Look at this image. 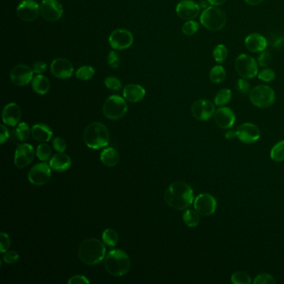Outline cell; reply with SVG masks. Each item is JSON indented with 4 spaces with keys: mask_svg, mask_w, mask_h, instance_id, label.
Masks as SVG:
<instances>
[{
    "mask_svg": "<svg viewBox=\"0 0 284 284\" xmlns=\"http://www.w3.org/2000/svg\"><path fill=\"white\" fill-rule=\"evenodd\" d=\"M164 200L171 208L185 210L194 202V191L184 182H174L165 191Z\"/></svg>",
    "mask_w": 284,
    "mask_h": 284,
    "instance_id": "1",
    "label": "cell"
},
{
    "mask_svg": "<svg viewBox=\"0 0 284 284\" xmlns=\"http://www.w3.org/2000/svg\"><path fill=\"white\" fill-rule=\"evenodd\" d=\"M78 253L83 263L88 265H96L105 258L106 248L99 239L88 238L80 244Z\"/></svg>",
    "mask_w": 284,
    "mask_h": 284,
    "instance_id": "2",
    "label": "cell"
},
{
    "mask_svg": "<svg viewBox=\"0 0 284 284\" xmlns=\"http://www.w3.org/2000/svg\"><path fill=\"white\" fill-rule=\"evenodd\" d=\"M109 129L99 122L89 124L84 134L85 144L92 150H100L109 145Z\"/></svg>",
    "mask_w": 284,
    "mask_h": 284,
    "instance_id": "3",
    "label": "cell"
},
{
    "mask_svg": "<svg viewBox=\"0 0 284 284\" xmlns=\"http://www.w3.org/2000/svg\"><path fill=\"white\" fill-rule=\"evenodd\" d=\"M104 265L109 274L121 277L125 275L130 269V259L126 252L119 249H115L107 254Z\"/></svg>",
    "mask_w": 284,
    "mask_h": 284,
    "instance_id": "4",
    "label": "cell"
},
{
    "mask_svg": "<svg viewBox=\"0 0 284 284\" xmlns=\"http://www.w3.org/2000/svg\"><path fill=\"white\" fill-rule=\"evenodd\" d=\"M200 22L207 30L215 32L225 27L227 16L223 9L217 6H209L203 9L200 16Z\"/></svg>",
    "mask_w": 284,
    "mask_h": 284,
    "instance_id": "5",
    "label": "cell"
},
{
    "mask_svg": "<svg viewBox=\"0 0 284 284\" xmlns=\"http://www.w3.org/2000/svg\"><path fill=\"white\" fill-rule=\"evenodd\" d=\"M127 111L128 105L125 99L118 95H112L103 103V115L111 120L120 119L126 115Z\"/></svg>",
    "mask_w": 284,
    "mask_h": 284,
    "instance_id": "6",
    "label": "cell"
},
{
    "mask_svg": "<svg viewBox=\"0 0 284 284\" xmlns=\"http://www.w3.org/2000/svg\"><path fill=\"white\" fill-rule=\"evenodd\" d=\"M249 99L257 108L266 109L274 103L275 92L269 86L258 85L250 91Z\"/></svg>",
    "mask_w": 284,
    "mask_h": 284,
    "instance_id": "7",
    "label": "cell"
},
{
    "mask_svg": "<svg viewBox=\"0 0 284 284\" xmlns=\"http://www.w3.org/2000/svg\"><path fill=\"white\" fill-rule=\"evenodd\" d=\"M235 68L243 79H253L258 74V65L252 56L242 53L235 60Z\"/></svg>",
    "mask_w": 284,
    "mask_h": 284,
    "instance_id": "8",
    "label": "cell"
},
{
    "mask_svg": "<svg viewBox=\"0 0 284 284\" xmlns=\"http://www.w3.org/2000/svg\"><path fill=\"white\" fill-rule=\"evenodd\" d=\"M109 42L110 46L114 50H127L131 47L134 43V36L129 30L117 29L111 33Z\"/></svg>",
    "mask_w": 284,
    "mask_h": 284,
    "instance_id": "9",
    "label": "cell"
},
{
    "mask_svg": "<svg viewBox=\"0 0 284 284\" xmlns=\"http://www.w3.org/2000/svg\"><path fill=\"white\" fill-rule=\"evenodd\" d=\"M194 206L200 215L208 217L214 214L217 208V201L213 195L209 194H201L196 197Z\"/></svg>",
    "mask_w": 284,
    "mask_h": 284,
    "instance_id": "10",
    "label": "cell"
},
{
    "mask_svg": "<svg viewBox=\"0 0 284 284\" xmlns=\"http://www.w3.org/2000/svg\"><path fill=\"white\" fill-rule=\"evenodd\" d=\"M28 178L30 183L36 186L46 184L51 179V167L44 163L36 164L30 169Z\"/></svg>",
    "mask_w": 284,
    "mask_h": 284,
    "instance_id": "11",
    "label": "cell"
},
{
    "mask_svg": "<svg viewBox=\"0 0 284 284\" xmlns=\"http://www.w3.org/2000/svg\"><path fill=\"white\" fill-rule=\"evenodd\" d=\"M215 104L209 100H199L194 102L191 108L192 115L197 120L207 121L210 119L216 111Z\"/></svg>",
    "mask_w": 284,
    "mask_h": 284,
    "instance_id": "12",
    "label": "cell"
},
{
    "mask_svg": "<svg viewBox=\"0 0 284 284\" xmlns=\"http://www.w3.org/2000/svg\"><path fill=\"white\" fill-rule=\"evenodd\" d=\"M40 13L46 20L56 22L62 18L64 9L58 0H43L40 5Z\"/></svg>",
    "mask_w": 284,
    "mask_h": 284,
    "instance_id": "13",
    "label": "cell"
},
{
    "mask_svg": "<svg viewBox=\"0 0 284 284\" xmlns=\"http://www.w3.org/2000/svg\"><path fill=\"white\" fill-rule=\"evenodd\" d=\"M33 70L32 67L27 65H18L13 67L10 72L11 82L16 86L23 87L32 82L33 79Z\"/></svg>",
    "mask_w": 284,
    "mask_h": 284,
    "instance_id": "14",
    "label": "cell"
},
{
    "mask_svg": "<svg viewBox=\"0 0 284 284\" xmlns=\"http://www.w3.org/2000/svg\"><path fill=\"white\" fill-rule=\"evenodd\" d=\"M40 12V6L33 0H23L17 8L18 18L25 22L36 20Z\"/></svg>",
    "mask_w": 284,
    "mask_h": 284,
    "instance_id": "15",
    "label": "cell"
},
{
    "mask_svg": "<svg viewBox=\"0 0 284 284\" xmlns=\"http://www.w3.org/2000/svg\"><path fill=\"white\" fill-rule=\"evenodd\" d=\"M236 136L243 144H252L260 138L261 133L253 123H245L237 128Z\"/></svg>",
    "mask_w": 284,
    "mask_h": 284,
    "instance_id": "16",
    "label": "cell"
},
{
    "mask_svg": "<svg viewBox=\"0 0 284 284\" xmlns=\"http://www.w3.org/2000/svg\"><path fill=\"white\" fill-rule=\"evenodd\" d=\"M200 3L193 0H182L176 7V13L184 20H193L200 13Z\"/></svg>",
    "mask_w": 284,
    "mask_h": 284,
    "instance_id": "17",
    "label": "cell"
},
{
    "mask_svg": "<svg viewBox=\"0 0 284 284\" xmlns=\"http://www.w3.org/2000/svg\"><path fill=\"white\" fill-rule=\"evenodd\" d=\"M51 73L57 79H66L72 77L73 66L70 61L64 58L53 59L50 65Z\"/></svg>",
    "mask_w": 284,
    "mask_h": 284,
    "instance_id": "18",
    "label": "cell"
},
{
    "mask_svg": "<svg viewBox=\"0 0 284 284\" xmlns=\"http://www.w3.org/2000/svg\"><path fill=\"white\" fill-rule=\"evenodd\" d=\"M34 158V149L32 145L23 144L16 149L15 155V164L18 168L27 167Z\"/></svg>",
    "mask_w": 284,
    "mask_h": 284,
    "instance_id": "19",
    "label": "cell"
},
{
    "mask_svg": "<svg viewBox=\"0 0 284 284\" xmlns=\"http://www.w3.org/2000/svg\"><path fill=\"white\" fill-rule=\"evenodd\" d=\"M214 120L221 129H228L234 126L236 116L234 111L228 107H220L214 113Z\"/></svg>",
    "mask_w": 284,
    "mask_h": 284,
    "instance_id": "20",
    "label": "cell"
},
{
    "mask_svg": "<svg viewBox=\"0 0 284 284\" xmlns=\"http://www.w3.org/2000/svg\"><path fill=\"white\" fill-rule=\"evenodd\" d=\"M21 118V109L19 106L15 103L7 104L2 113L3 123L9 126L15 127L18 124Z\"/></svg>",
    "mask_w": 284,
    "mask_h": 284,
    "instance_id": "21",
    "label": "cell"
},
{
    "mask_svg": "<svg viewBox=\"0 0 284 284\" xmlns=\"http://www.w3.org/2000/svg\"><path fill=\"white\" fill-rule=\"evenodd\" d=\"M245 46L247 50H249L252 53H261L264 50H266L267 47V40L265 37L261 35L260 33H253L247 36L245 38Z\"/></svg>",
    "mask_w": 284,
    "mask_h": 284,
    "instance_id": "22",
    "label": "cell"
},
{
    "mask_svg": "<svg viewBox=\"0 0 284 284\" xmlns=\"http://www.w3.org/2000/svg\"><path fill=\"white\" fill-rule=\"evenodd\" d=\"M123 94L125 100L130 103H138L144 100L146 91L140 85L131 84L124 87Z\"/></svg>",
    "mask_w": 284,
    "mask_h": 284,
    "instance_id": "23",
    "label": "cell"
},
{
    "mask_svg": "<svg viewBox=\"0 0 284 284\" xmlns=\"http://www.w3.org/2000/svg\"><path fill=\"white\" fill-rule=\"evenodd\" d=\"M72 160L70 157L64 152H59L53 155L50 161V166L57 172H65L71 167Z\"/></svg>",
    "mask_w": 284,
    "mask_h": 284,
    "instance_id": "24",
    "label": "cell"
},
{
    "mask_svg": "<svg viewBox=\"0 0 284 284\" xmlns=\"http://www.w3.org/2000/svg\"><path fill=\"white\" fill-rule=\"evenodd\" d=\"M33 138L38 142H49L53 137V132L50 127L44 123H36L31 129Z\"/></svg>",
    "mask_w": 284,
    "mask_h": 284,
    "instance_id": "25",
    "label": "cell"
},
{
    "mask_svg": "<svg viewBox=\"0 0 284 284\" xmlns=\"http://www.w3.org/2000/svg\"><path fill=\"white\" fill-rule=\"evenodd\" d=\"M33 90L36 94L44 95L48 94L50 89V82L47 77L44 76L42 74H37L33 77L32 82Z\"/></svg>",
    "mask_w": 284,
    "mask_h": 284,
    "instance_id": "26",
    "label": "cell"
},
{
    "mask_svg": "<svg viewBox=\"0 0 284 284\" xmlns=\"http://www.w3.org/2000/svg\"><path fill=\"white\" fill-rule=\"evenodd\" d=\"M100 160L107 167H115L119 161V154L114 148H107L101 152Z\"/></svg>",
    "mask_w": 284,
    "mask_h": 284,
    "instance_id": "27",
    "label": "cell"
},
{
    "mask_svg": "<svg viewBox=\"0 0 284 284\" xmlns=\"http://www.w3.org/2000/svg\"><path fill=\"white\" fill-rule=\"evenodd\" d=\"M183 220L185 224L189 228H194L200 224V214L195 210L187 209L183 214Z\"/></svg>",
    "mask_w": 284,
    "mask_h": 284,
    "instance_id": "28",
    "label": "cell"
},
{
    "mask_svg": "<svg viewBox=\"0 0 284 284\" xmlns=\"http://www.w3.org/2000/svg\"><path fill=\"white\" fill-rule=\"evenodd\" d=\"M232 100V91L229 88H223L217 92L214 97V104L218 107L228 104Z\"/></svg>",
    "mask_w": 284,
    "mask_h": 284,
    "instance_id": "29",
    "label": "cell"
},
{
    "mask_svg": "<svg viewBox=\"0 0 284 284\" xmlns=\"http://www.w3.org/2000/svg\"><path fill=\"white\" fill-rule=\"evenodd\" d=\"M210 80L214 84H221L226 79V71L221 65H216L212 67L210 73H209Z\"/></svg>",
    "mask_w": 284,
    "mask_h": 284,
    "instance_id": "30",
    "label": "cell"
},
{
    "mask_svg": "<svg viewBox=\"0 0 284 284\" xmlns=\"http://www.w3.org/2000/svg\"><path fill=\"white\" fill-rule=\"evenodd\" d=\"M103 243L109 247H115L118 242V235L117 232L113 229H107L103 231L102 235Z\"/></svg>",
    "mask_w": 284,
    "mask_h": 284,
    "instance_id": "31",
    "label": "cell"
},
{
    "mask_svg": "<svg viewBox=\"0 0 284 284\" xmlns=\"http://www.w3.org/2000/svg\"><path fill=\"white\" fill-rule=\"evenodd\" d=\"M228 55H229V50L224 44H218L214 48L213 51L214 59L218 64H222L225 61L226 59L228 58Z\"/></svg>",
    "mask_w": 284,
    "mask_h": 284,
    "instance_id": "32",
    "label": "cell"
},
{
    "mask_svg": "<svg viewBox=\"0 0 284 284\" xmlns=\"http://www.w3.org/2000/svg\"><path fill=\"white\" fill-rule=\"evenodd\" d=\"M270 156L273 161L278 163L284 161V140L278 142L272 147Z\"/></svg>",
    "mask_w": 284,
    "mask_h": 284,
    "instance_id": "33",
    "label": "cell"
},
{
    "mask_svg": "<svg viewBox=\"0 0 284 284\" xmlns=\"http://www.w3.org/2000/svg\"><path fill=\"white\" fill-rule=\"evenodd\" d=\"M94 73H95V70L94 67L89 65H84L77 70L76 77L78 79L84 81H88L94 76Z\"/></svg>",
    "mask_w": 284,
    "mask_h": 284,
    "instance_id": "34",
    "label": "cell"
},
{
    "mask_svg": "<svg viewBox=\"0 0 284 284\" xmlns=\"http://www.w3.org/2000/svg\"><path fill=\"white\" fill-rule=\"evenodd\" d=\"M31 130L30 126L26 123H18V127L15 129V135L18 138V140L26 141L28 138H30Z\"/></svg>",
    "mask_w": 284,
    "mask_h": 284,
    "instance_id": "35",
    "label": "cell"
},
{
    "mask_svg": "<svg viewBox=\"0 0 284 284\" xmlns=\"http://www.w3.org/2000/svg\"><path fill=\"white\" fill-rule=\"evenodd\" d=\"M231 281L234 284H250L252 283L251 277L243 271H238L232 275Z\"/></svg>",
    "mask_w": 284,
    "mask_h": 284,
    "instance_id": "36",
    "label": "cell"
},
{
    "mask_svg": "<svg viewBox=\"0 0 284 284\" xmlns=\"http://www.w3.org/2000/svg\"><path fill=\"white\" fill-rule=\"evenodd\" d=\"M36 154L39 160L41 161H47L52 154V150L50 145L47 144H42L38 145L36 150Z\"/></svg>",
    "mask_w": 284,
    "mask_h": 284,
    "instance_id": "37",
    "label": "cell"
},
{
    "mask_svg": "<svg viewBox=\"0 0 284 284\" xmlns=\"http://www.w3.org/2000/svg\"><path fill=\"white\" fill-rule=\"evenodd\" d=\"M200 29V24L196 21L188 20L182 27V32L187 36L195 34Z\"/></svg>",
    "mask_w": 284,
    "mask_h": 284,
    "instance_id": "38",
    "label": "cell"
},
{
    "mask_svg": "<svg viewBox=\"0 0 284 284\" xmlns=\"http://www.w3.org/2000/svg\"><path fill=\"white\" fill-rule=\"evenodd\" d=\"M104 84L110 90L118 91L122 88V83L119 79L115 77H108L104 80Z\"/></svg>",
    "mask_w": 284,
    "mask_h": 284,
    "instance_id": "39",
    "label": "cell"
},
{
    "mask_svg": "<svg viewBox=\"0 0 284 284\" xmlns=\"http://www.w3.org/2000/svg\"><path fill=\"white\" fill-rule=\"evenodd\" d=\"M277 283L274 277L270 275L268 273H261L255 278L253 284H273Z\"/></svg>",
    "mask_w": 284,
    "mask_h": 284,
    "instance_id": "40",
    "label": "cell"
},
{
    "mask_svg": "<svg viewBox=\"0 0 284 284\" xmlns=\"http://www.w3.org/2000/svg\"><path fill=\"white\" fill-rule=\"evenodd\" d=\"M258 79L264 81V82L270 83L274 80L276 77V73L271 68H265L264 70L261 71L258 74Z\"/></svg>",
    "mask_w": 284,
    "mask_h": 284,
    "instance_id": "41",
    "label": "cell"
},
{
    "mask_svg": "<svg viewBox=\"0 0 284 284\" xmlns=\"http://www.w3.org/2000/svg\"><path fill=\"white\" fill-rule=\"evenodd\" d=\"M236 89L239 94L246 95L250 92V84L247 81L246 79H239L236 83Z\"/></svg>",
    "mask_w": 284,
    "mask_h": 284,
    "instance_id": "42",
    "label": "cell"
},
{
    "mask_svg": "<svg viewBox=\"0 0 284 284\" xmlns=\"http://www.w3.org/2000/svg\"><path fill=\"white\" fill-rule=\"evenodd\" d=\"M10 244H11V241L9 235L2 232L0 234V252L2 253L7 252V250L10 247Z\"/></svg>",
    "mask_w": 284,
    "mask_h": 284,
    "instance_id": "43",
    "label": "cell"
},
{
    "mask_svg": "<svg viewBox=\"0 0 284 284\" xmlns=\"http://www.w3.org/2000/svg\"><path fill=\"white\" fill-rule=\"evenodd\" d=\"M107 61H108V64L112 68L116 69L119 66V64H120V57L115 51H111L109 55H108Z\"/></svg>",
    "mask_w": 284,
    "mask_h": 284,
    "instance_id": "44",
    "label": "cell"
},
{
    "mask_svg": "<svg viewBox=\"0 0 284 284\" xmlns=\"http://www.w3.org/2000/svg\"><path fill=\"white\" fill-rule=\"evenodd\" d=\"M271 59H272V56L269 51L264 50L263 52H261L260 55L258 57V65H260L261 67H267L269 65Z\"/></svg>",
    "mask_w": 284,
    "mask_h": 284,
    "instance_id": "45",
    "label": "cell"
},
{
    "mask_svg": "<svg viewBox=\"0 0 284 284\" xmlns=\"http://www.w3.org/2000/svg\"><path fill=\"white\" fill-rule=\"evenodd\" d=\"M19 258V254L16 251H9L4 252L3 256V261L5 264H15Z\"/></svg>",
    "mask_w": 284,
    "mask_h": 284,
    "instance_id": "46",
    "label": "cell"
},
{
    "mask_svg": "<svg viewBox=\"0 0 284 284\" xmlns=\"http://www.w3.org/2000/svg\"><path fill=\"white\" fill-rule=\"evenodd\" d=\"M53 149L59 152H65L67 149V144L64 138L56 137L53 140Z\"/></svg>",
    "mask_w": 284,
    "mask_h": 284,
    "instance_id": "47",
    "label": "cell"
},
{
    "mask_svg": "<svg viewBox=\"0 0 284 284\" xmlns=\"http://www.w3.org/2000/svg\"><path fill=\"white\" fill-rule=\"evenodd\" d=\"M270 44L273 48H281L284 45V36L280 34H272L270 38Z\"/></svg>",
    "mask_w": 284,
    "mask_h": 284,
    "instance_id": "48",
    "label": "cell"
},
{
    "mask_svg": "<svg viewBox=\"0 0 284 284\" xmlns=\"http://www.w3.org/2000/svg\"><path fill=\"white\" fill-rule=\"evenodd\" d=\"M48 65L46 63L43 61H37L33 65V70L34 73L37 74H42L45 71L47 70Z\"/></svg>",
    "mask_w": 284,
    "mask_h": 284,
    "instance_id": "49",
    "label": "cell"
},
{
    "mask_svg": "<svg viewBox=\"0 0 284 284\" xmlns=\"http://www.w3.org/2000/svg\"><path fill=\"white\" fill-rule=\"evenodd\" d=\"M68 284H89L90 282L88 281V278L85 276L75 275L70 278V279L67 281Z\"/></svg>",
    "mask_w": 284,
    "mask_h": 284,
    "instance_id": "50",
    "label": "cell"
},
{
    "mask_svg": "<svg viewBox=\"0 0 284 284\" xmlns=\"http://www.w3.org/2000/svg\"><path fill=\"white\" fill-rule=\"evenodd\" d=\"M9 138V131L5 125H1V135H0V143L3 144Z\"/></svg>",
    "mask_w": 284,
    "mask_h": 284,
    "instance_id": "51",
    "label": "cell"
},
{
    "mask_svg": "<svg viewBox=\"0 0 284 284\" xmlns=\"http://www.w3.org/2000/svg\"><path fill=\"white\" fill-rule=\"evenodd\" d=\"M207 1L213 6L218 7L224 4L228 0H207Z\"/></svg>",
    "mask_w": 284,
    "mask_h": 284,
    "instance_id": "52",
    "label": "cell"
},
{
    "mask_svg": "<svg viewBox=\"0 0 284 284\" xmlns=\"http://www.w3.org/2000/svg\"><path fill=\"white\" fill-rule=\"evenodd\" d=\"M244 1H245L248 4H250V5L255 6V5H258V4L263 3L264 0H244Z\"/></svg>",
    "mask_w": 284,
    "mask_h": 284,
    "instance_id": "53",
    "label": "cell"
},
{
    "mask_svg": "<svg viewBox=\"0 0 284 284\" xmlns=\"http://www.w3.org/2000/svg\"><path fill=\"white\" fill-rule=\"evenodd\" d=\"M235 136H236V132H233V131H229L226 134V138H234Z\"/></svg>",
    "mask_w": 284,
    "mask_h": 284,
    "instance_id": "54",
    "label": "cell"
},
{
    "mask_svg": "<svg viewBox=\"0 0 284 284\" xmlns=\"http://www.w3.org/2000/svg\"><path fill=\"white\" fill-rule=\"evenodd\" d=\"M42 1H43V0H42Z\"/></svg>",
    "mask_w": 284,
    "mask_h": 284,
    "instance_id": "55",
    "label": "cell"
}]
</instances>
